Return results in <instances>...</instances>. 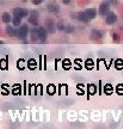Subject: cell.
I'll list each match as a JSON object with an SVG mask.
<instances>
[{"mask_svg":"<svg viewBox=\"0 0 123 129\" xmlns=\"http://www.w3.org/2000/svg\"><path fill=\"white\" fill-rule=\"evenodd\" d=\"M46 26H47V30H48L50 34H53L55 31V24L52 19H47L46 20Z\"/></svg>","mask_w":123,"mask_h":129,"instance_id":"ba28073f","label":"cell"},{"mask_svg":"<svg viewBox=\"0 0 123 129\" xmlns=\"http://www.w3.org/2000/svg\"><path fill=\"white\" fill-rule=\"evenodd\" d=\"M76 18H78V20L82 22V23H87V22L90 20V19H88V17L86 16L85 12H79V13H78V17H76Z\"/></svg>","mask_w":123,"mask_h":129,"instance_id":"30bf717a","label":"cell"},{"mask_svg":"<svg viewBox=\"0 0 123 129\" xmlns=\"http://www.w3.org/2000/svg\"><path fill=\"white\" fill-rule=\"evenodd\" d=\"M13 16H14V18L23 19V18H26L29 16V11L25 8H22V7H17L13 10Z\"/></svg>","mask_w":123,"mask_h":129,"instance_id":"6da1fadb","label":"cell"},{"mask_svg":"<svg viewBox=\"0 0 123 129\" xmlns=\"http://www.w3.org/2000/svg\"><path fill=\"white\" fill-rule=\"evenodd\" d=\"M91 36L93 40H100L103 37V32L99 31V30H93L91 34Z\"/></svg>","mask_w":123,"mask_h":129,"instance_id":"8fae6325","label":"cell"},{"mask_svg":"<svg viewBox=\"0 0 123 129\" xmlns=\"http://www.w3.org/2000/svg\"><path fill=\"white\" fill-rule=\"evenodd\" d=\"M58 29H59V30H64V29H66V25H64L62 22H59V23H58Z\"/></svg>","mask_w":123,"mask_h":129,"instance_id":"2e32d148","label":"cell"},{"mask_svg":"<svg viewBox=\"0 0 123 129\" xmlns=\"http://www.w3.org/2000/svg\"><path fill=\"white\" fill-rule=\"evenodd\" d=\"M73 30H74V28L72 26V25H66V29H64L66 32H72Z\"/></svg>","mask_w":123,"mask_h":129,"instance_id":"e0dca14e","label":"cell"},{"mask_svg":"<svg viewBox=\"0 0 123 129\" xmlns=\"http://www.w3.org/2000/svg\"><path fill=\"white\" fill-rule=\"evenodd\" d=\"M116 22H117V16H116L115 13H112V12H110L106 17V23L111 25V24H115Z\"/></svg>","mask_w":123,"mask_h":129,"instance_id":"8992f818","label":"cell"},{"mask_svg":"<svg viewBox=\"0 0 123 129\" xmlns=\"http://www.w3.org/2000/svg\"><path fill=\"white\" fill-rule=\"evenodd\" d=\"M31 41L32 42H38V36H37V28L31 30Z\"/></svg>","mask_w":123,"mask_h":129,"instance_id":"4fadbf2b","label":"cell"},{"mask_svg":"<svg viewBox=\"0 0 123 129\" xmlns=\"http://www.w3.org/2000/svg\"><path fill=\"white\" fill-rule=\"evenodd\" d=\"M29 23L34 26H38V18H29Z\"/></svg>","mask_w":123,"mask_h":129,"instance_id":"9a60e30c","label":"cell"},{"mask_svg":"<svg viewBox=\"0 0 123 129\" xmlns=\"http://www.w3.org/2000/svg\"><path fill=\"white\" fill-rule=\"evenodd\" d=\"M114 40H115V41H118V40H120V37H118V35H116V34H114Z\"/></svg>","mask_w":123,"mask_h":129,"instance_id":"d6986e66","label":"cell"},{"mask_svg":"<svg viewBox=\"0 0 123 129\" xmlns=\"http://www.w3.org/2000/svg\"><path fill=\"white\" fill-rule=\"evenodd\" d=\"M85 13H86V16L88 17V19L91 20V19H94L97 16V11L96 8H87V10L85 11Z\"/></svg>","mask_w":123,"mask_h":129,"instance_id":"52a82bcc","label":"cell"},{"mask_svg":"<svg viewBox=\"0 0 123 129\" xmlns=\"http://www.w3.org/2000/svg\"><path fill=\"white\" fill-rule=\"evenodd\" d=\"M12 24H13V26H22V19H19V18H14V17H13Z\"/></svg>","mask_w":123,"mask_h":129,"instance_id":"5bb4252c","label":"cell"},{"mask_svg":"<svg viewBox=\"0 0 123 129\" xmlns=\"http://www.w3.org/2000/svg\"><path fill=\"white\" fill-rule=\"evenodd\" d=\"M48 11L52 12V13H58V12H60V6L56 5V4H49Z\"/></svg>","mask_w":123,"mask_h":129,"instance_id":"9c48e42d","label":"cell"},{"mask_svg":"<svg viewBox=\"0 0 123 129\" xmlns=\"http://www.w3.org/2000/svg\"><path fill=\"white\" fill-rule=\"evenodd\" d=\"M109 10H110V5H109V2H103L102 5L99 6V14L100 16H108L110 12H109Z\"/></svg>","mask_w":123,"mask_h":129,"instance_id":"3957f363","label":"cell"},{"mask_svg":"<svg viewBox=\"0 0 123 129\" xmlns=\"http://www.w3.org/2000/svg\"><path fill=\"white\" fill-rule=\"evenodd\" d=\"M1 18H2V22H4V23H7V24H8V23H11V22H12V19H13V18L11 17L10 13H7V12L2 13V17H1Z\"/></svg>","mask_w":123,"mask_h":129,"instance_id":"7c38bea8","label":"cell"},{"mask_svg":"<svg viewBox=\"0 0 123 129\" xmlns=\"http://www.w3.org/2000/svg\"><path fill=\"white\" fill-rule=\"evenodd\" d=\"M6 31L8 34V36H11V37L18 36V30H17L14 26H12V25H7V26H6Z\"/></svg>","mask_w":123,"mask_h":129,"instance_id":"5b68a950","label":"cell"},{"mask_svg":"<svg viewBox=\"0 0 123 129\" xmlns=\"http://www.w3.org/2000/svg\"><path fill=\"white\" fill-rule=\"evenodd\" d=\"M34 4H35V5H40V4H42V1H41V0H35Z\"/></svg>","mask_w":123,"mask_h":129,"instance_id":"ac0fdd59","label":"cell"},{"mask_svg":"<svg viewBox=\"0 0 123 129\" xmlns=\"http://www.w3.org/2000/svg\"><path fill=\"white\" fill-rule=\"evenodd\" d=\"M37 36L40 42H46V40H47V30L44 28H37Z\"/></svg>","mask_w":123,"mask_h":129,"instance_id":"277c9868","label":"cell"},{"mask_svg":"<svg viewBox=\"0 0 123 129\" xmlns=\"http://www.w3.org/2000/svg\"><path fill=\"white\" fill-rule=\"evenodd\" d=\"M29 26H28L26 24H23L20 28H19V30H18V37L19 38H26L28 35H29Z\"/></svg>","mask_w":123,"mask_h":129,"instance_id":"7a4b0ae2","label":"cell"}]
</instances>
